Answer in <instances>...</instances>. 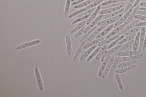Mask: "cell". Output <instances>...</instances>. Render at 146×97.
Here are the masks:
<instances>
[{
    "instance_id": "6da1fadb",
    "label": "cell",
    "mask_w": 146,
    "mask_h": 97,
    "mask_svg": "<svg viewBox=\"0 0 146 97\" xmlns=\"http://www.w3.org/2000/svg\"><path fill=\"white\" fill-rule=\"evenodd\" d=\"M104 1V0H96L92 3L84 8L75 11L70 14L68 16V18L70 19L72 18L87 10L95 7Z\"/></svg>"
},
{
    "instance_id": "7a4b0ae2",
    "label": "cell",
    "mask_w": 146,
    "mask_h": 97,
    "mask_svg": "<svg viewBox=\"0 0 146 97\" xmlns=\"http://www.w3.org/2000/svg\"><path fill=\"white\" fill-rule=\"evenodd\" d=\"M124 14V13L122 12L116 16L100 21L97 25L98 26H101L113 24L118 21L123 15Z\"/></svg>"
},
{
    "instance_id": "3957f363",
    "label": "cell",
    "mask_w": 146,
    "mask_h": 97,
    "mask_svg": "<svg viewBox=\"0 0 146 97\" xmlns=\"http://www.w3.org/2000/svg\"><path fill=\"white\" fill-rule=\"evenodd\" d=\"M35 72L39 89L40 91L42 92L44 90V86L39 69L37 66L35 67Z\"/></svg>"
},
{
    "instance_id": "277c9868",
    "label": "cell",
    "mask_w": 146,
    "mask_h": 97,
    "mask_svg": "<svg viewBox=\"0 0 146 97\" xmlns=\"http://www.w3.org/2000/svg\"><path fill=\"white\" fill-rule=\"evenodd\" d=\"M41 42L40 39H36L27 42L18 46L16 48L17 50H20L24 49L27 47L37 45Z\"/></svg>"
},
{
    "instance_id": "5b68a950",
    "label": "cell",
    "mask_w": 146,
    "mask_h": 97,
    "mask_svg": "<svg viewBox=\"0 0 146 97\" xmlns=\"http://www.w3.org/2000/svg\"><path fill=\"white\" fill-rule=\"evenodd\" d=\"M108 26L107 25L101 26L97 29L95 30L87 38L86 40V43H88L92 41L101 32Z\"/></svg>"
},
{
    "instance_id": "8992f818",
    "label": "cell",
    "mask_w": 146,
    "mask_h": 97,
    "mask_svg": "<svg viewBox=\"0 0 146 97\" xmlns=\"http://www.w3.org/2000/svg\"><path fill=\"white\" fill-rule=\"evenodd\" d=\"M125 5V3H123V4L115 7L103 9L100 11L98 14L100 15H104L110 13L121 9L123 8Z\"/></svg>"
},
{
    "instance_id": "52a82bcc",
    "label": "cell",
    "mask_w": 146,
    "mask_h": 97,
    "mask_svg": "<svg viewBox=\"0 0 146 97\" xmlns=\"http://www.w3.org/2000/svg\"><path fill=\"white\" fill-rule=\"evenodd\" d=\"M133 10V8L131 7L130 8L123 16L114 24L113 27V28H116L124 22L127 19L131 12Z\"/></svg>"
},
{
    "instance_id": "ba28073f",
    "label": "cell",
    "mask_w": 146,
    "mask_h": 97,
    "mask_svg": "<svg viewBox=\"0 0 146 97\" xmlns=\"http://www.w3.org/2000/svg\"><path fill=\"white\" fill-rule=\"evenodd\" d=\"M140 20L139 19L135 20L131 24L123 29L117 34V35H120L125 34L128 31L133 28L135 27L137 24L140 22Z\"/></svg>"
},
{
    "instance_id": "9c48e42d",
    "label": "cell",
    "mask_w": 146,
    "mask_h": 97,
    "mask_svg": "<svg viewBox=\"0 0 146 97\" xmlns=\"http://www.w3.org/2000/svg\"><path fill=\"white\" fill-rule=\"evenodd\" d=\"M114 61V57L113 55L111 57L109 60L104 71L102 73L101 77L102 79L105 78L108 75L109 72L110 70L113 61Z\"/></svg>"
},
{
    "instance_id": "30bf717a",
    "label": "cell",
    "mask_w": 146,
    "mask_h": 97,
    "mask_svg": "<svg viewBox=\"0 0 146 97\" xmlns=\"http://www.w3.org/2000/svg\"><path fill=\"white\" fill-rule=\"evenodd\" d=\"M104 15H100L96 17L94 20L92 21L86 28L84 33L85 34L90 29L94 27L98 22L102 19Z\"/></svg>"
},
{
    "instance_id": "8fae6325",
    "label": "cell",
    "mask_w": 146,
    "mask_h": 97,
    "mask_svg": "<svg viewBox=\"0 0 146 97\" xmlns=\"http://www.w3.org/2000/svg\"><path fill=\"white\" fill-rule=\"evenodd\" d=\"M98 45L96 44L92 46L88 49L85 51L81 56L79 60V62L81 63L94 51L97 47Z\"/></svg>"
},
{
    "instance_id": "7c38bea8",
    "label": "cell",
    "mask_w": 146,
    "mask_h": 97,
    "mask_svg": "<svg viewBox=\"0 0 146 97\" xmlns=\"http://www.w3.org/2000/svg\"><path fill=\"white\" fill-rule=\"evenodd\" d=\"M111 57V55L106 57L103 61L98 73V76L99 78L101 77Z\"/></svg>"
},
{
    "instance_id": "4fadbf2b",
    "label": "cell",
    "mask_w": 146,
    "mask_h": 97,
    "mask_svg": "<svg viewBox=\"0 0 146 97\" xmlns=\"http://www.w3.org/2000/svg\"><path fill=\"white\" fill-rule=\"evenodd\" d=\"M105 36H104L100 38L91 41L90 42L87 43L84 45L82 47V49H85L90 47L94 46L103 40L105 38Z\"/></svg>"
},
{
    "instance_id": "5bb4252c",
    "label": "cell",
    "mask_w": 146,
    "mask_h": 97,
    "mask_svg": "<svg viewBox=\"0 0 146 97\" xmlns=\"http://www.w3.org/2000/svg\"><path fill=\"white\" fill-rule=\"evenodd\" d=\"M140 5L139 4L135 7V8L131 12L127 19L124 22V24H125V25L127 24L132 20L135 15L137 11H138L140 7Z\"/></svg>"
},
{
    "instance_id": "9a60e30c",
    "label": "cell",
    "mask_w": 146,
    "mask_h": 97,
    "mask_svg": "<svg viewBox=\"0 0 146 97\" xmlns=\"http://www.w3.org/2000/svg\"><path fill=\"white\" fill-rule=\"evenodd\" d=\"M139 53V51H133L117 52L115 54L119 56L127 57L136 55Z\"/></svg>"
},
{
    "instance_id": "2e32d148",
    "label": "cell",
    "mask_w": 146,
    "mask_h": 97,
    "mask_svg": "<svg viewBox=\"0 0 146 97\" xmlns=\"http://www.w3.org/2000/svg\"><path fill=\"white\" fill-rule=\"evenodd\" d=\"M108 46V45L106 44L104 45L94 60L93 62L94 65H96L98 62L102 55L107 49Z\"/></svg>"
},
{
    "instance_id": "e0dca14e",
    "label": "cell",
    "mask_w": 146,
    "mask_h": 97,
    "mask_svg": "<svg viewBox=\"0 0 146 97\" xmlns=\"http://www.w3.org/2000/svg\"><path fill=\"white\" fill-rule=\"evenodd\" d=\"M125 26L126 25L124 24L115 28L106 36V38H108L114 36L123 29Z\"/></svg>"
},
{
    "instance_id": "ac0fdd59",
    "label": "cell",
    "mask_w": 146,
    "mask_h": 97,
    "mask_svg": "<svg viewBox=\"0 0 146 97\" xmlns=\"http://www.w3.org/2000/svg\"><path fill=\"white\" fill-rule=\"evenodd\" d=\"M120 37L119 35H117L112 37L106 38L99 43L97 45L99 46L105 45L119 38Z\"/></svg>"
},
{
    "instance_id": "d6986e66",
    "label": "cell",
    "mask_w": 146,
    "mask_h": 97,
    "mask_svg": "<svg viewBox=\"0 0 146 97\" xmlns=\"http://www.w3.org/2000/svg\"><path fill=\"white\" fill-rule=\"evenodd\" d=\"M88 19L86 18L79 23L70 32V34H72L83 27L86 24Z\"/></svg>"
},
{
    "instance_id": "ffe728a7",
    "label": "cell",
    "mask_w": 146,
    "mask_h": 97,
    "mask_svg": "<svg viewBox=\"0 0 146 97\" xmlns=\"http://www.w3.org/2000/svg\"><path fill=\"white\" fill-rule=\"evenodd\" d=\"M124 8H122L118 11L106 14L104 15L102 19L105 20L116 16L122 13L124 11Z\"/></svg>"
},
{
    "instance_id": "44dd1931",
    "label": "cell",
    "mask_w": 146,
    "mask_h": 97,
    "mask_svg": "<svg viewBox=\"0 0 146 97\" xmlns=\"http://www.w3.org/2000/svg\"><path fill=\"white\" fill-rule=\"evenodd\" d=\"M120 58V57L119 56L116 58L114 60L108 75L109 78H110L113 75L117 67Z\"/></svg>"
},
{
    "instance_id": "7402d4cb",
    "label": "cell",
    "mask_w": 146,
    "mask_h": 97,
    "mask_svg": "<svg viewBox=\"0 0 146 97\" xmlns=\"http://www.w3.org/2000/svg\"><path fill=\"white\" fill-rule=\"evenodd\" d=\"M136 64H133L127 67L115 70V72L118 74L123 73L134 69L136 67Z\"/></svg>"
},
{
    "instance_id": "603a6c76",
    "label": "cell",
    "mask_w": 146,
    "mask_h": 97,
    "mask_svg": "<svg viewBox=\"0 0 146 97\" xmlns=\"http://www.w3.org/2000/svg\"><path fill=\"white\" fill-rule=\"evenodd\" d=\"M114 24L113 23L106 28L102 31L96 37V39H98L102 38L106 35L113 28Z\"/></svg>"
},
{
    "instance_id": "cb8c5ba5",
    "label": "cell",
    "mask_w": 146,
    "mask_h": 97,
    "mask_svg": "<svg viewBox=\"0 0 146 97\" xmlns=\"http://www.w3.org/2000/svg\"><path fill=\"white\" fill-rule=\"evenodd\" d=\"M101 6L100 5L96 8V10L92 14L90 15L89 18L88 19L86 23V25H88L96 18L101 9Z\"/></svg>"
},
{
    "instance_id": "d4e9b609",
    "label": "cell",
    "mask_w": 146,
    "mask_h": 97,
    "mask_svg": "<svg viewBox=\"0 0 146 97\" xmlns=\"http://www.w3.org/2000/svg\"><path fill=\"white\" fill-rule=\"evenodd\" d=\"M65 40L66 44L67 53L68 56H70L72 52V44L70 39L68 35H66Z\"/></svg>"
},
{
    "instance_id": "484cf974",
    "label": "cell",
    "mask_w": 146,
    "mask_h": 97,
    "mask_svg": "<svg viewBox=\"0 0 146 97\" xmlns=\"http://www.w3.org/2000/svg\"><path fill=\"white\" fill-rule=\"evenodd\" d=\"M86 41L85 40L83 42L81 43L80 45L77 48L72 59V61L73 62L76 61L78 59L79 55H80L82 49V47L84 45L86 44Z\"/></svg>"
},
{
    "instance_id": "4316f807",
    "label": "cell",
    "mask_w": 146,
    "mask_h": 97,
    "mask_svg": "<svg viewBox=\"0 0 146 97\" xmlns=\"http://www.w3.org/2000/svg\"><path fill=\"white\" fill-rule=\"evenodd\" d=\"M145 26L142 27L141 30L139 38V45L141 48L143 46L144 38L145 34Z\"/></svg>"
},
{
    "instance_id": "83f0119b",
    "label": "cell",
    "mask_w": 146,
    "mask_h": 97,
    "mask_svg": "<svg viewBox=\"0 0 146 97\" xmlns=\"http://www.w3.org/2000/svg\"><path fill=\"white\" fill-rule=\"evenodd\" d=\"M97 27H98V26H96L91 28L86 33L80 40L79 42L80 43H81L85 40H86L90 36L92 32L94 31Z\"/></svg>"
},
{
    "instance_id": "f1b7e54d",
    "label": "cell",
    "mask_w": 146,
    "mask_h": 97,
    "mask_svg": "<svg viewBox=\"0 0 146 97\" xmlns=\"http://www.w3.org/2000/svg\"><path fill=\"white\" fill-rule=\"evenodd\" d=\"M143 56V54L139 53L135 55L123 57L122 58V60L124 61H131L140 59Z\"/></svg>"
},
{
    "instance_id": "f546056e",
    "label": "cell",
    "mask_w": 146,
    "mask_h": 97,
    "mask_svg": "<svg viewBox=\"0 0 146 97\" xmlns=\"http://www.w3.org/2000/svg\"><path fill=\"white\" fill-rule=\"evenodd\" d=\"M138 61L137 59L129 61H128L118 65L117 66L116 68L117 69H119L127 67L136 63Z\"/></svg>"
},
{
    "instance_id": "4dcf8cb0",
    "label": "cell",
    "mask_w": 146,
    "mask_h": 97,
    "mask_svg": "<svg viewBox=\"0 0 146 97\" xmlns=\"http://www.w3.org/2000/svg\"><path fill=\"white\" fill-rule=\"evenodd\" d=\"M123 46V44H119L115 47L111 49L110 50L107 52V53L104 56V58L105 57H106L110 55H111L115 52V51H117Z\"/></svg>"
},
{
    "instance_id": "1f68e13d",
    "label": "cell",
    "mask_w": 146,
    "mask_h": 97,
    "mask_svg": "<svg viewBox=\"0 0 146 97\" xmlns=\"http://www.w3.org/2000/svg\"><path fill=\"white\" fill-rule=\"evenodd\" d=\"M140 32H139L137 34L133 44V51H137L138 49L140 36Z\"/></svg>"
},
{
    "instance_id": "d6a6232c",
    "label": "cell",
    "mask_w": 146,
    "mask_h": 97,
    "mask_svg": "<svg viewBox=\"0 0 146 97\" xmlns=\"http://www.w3.org/2000/svg\"><path fill=\"white\" fill-rule=\"evenodd\" d=\"M137 35L136 33H134L133 34L127 36L125 38L119 41L117 43V44H123L129 41L135 37Z\"/></svg>"
},
{
    "instance_id": "836d02e7",
    "label": "cell",
    "mask_w": 146,
    "mask_h": 97,
    "mask_svg": "<svg viewBox=\"0 0 146 97\" xmlns=\"http://www.w3.org/2000/svg\"><path fill=\"white\" fill-rule=\"evenodd\" d=\"M95 0H86L81 3L75 5L74 6V8L75 9H78L87 6L90 4Z\"/></svg>"
},
{
    "instance_id": "e575fe53",
    "label": "cell",
    "mask_w": 146,
    "mask_h": 97,
    "mask_svg": "<svg viewBox=\"0 0 146 97\" xmlns=\"http://www.w3.org/2000/svg\"><path fill=\"white\" fill-rule=\"evenodd\" d=\"M134 40L135 39H133L126 43V44L123 45V46L121 48L119 49L117 51V52H119L122 51L130 47L133 44Z\"/></svg>"
},
{
    "instance_id": "d590c367",
    "label": "cell",
    "mask_w": 146,
    "mask_h": 97,
    "mask_svg": "<svg viewBox=\"0 0 146 97\" xmlns=\"http://www.w3.org/2000/svg\"><path fill=\"white\" fill-rule=\"evenodd\" d=\"M71 4V0H66L64 11V16L65 17H66L68 14Z\"/></svg>"
},
{
    "instance_id": "8d00e7d4",
    "label": "cell",
    "mask_w": 146,
    "mask_h": 97,
    "mask_svg": "<svg viewBox=\"0 0 146 97\" xmlns=\"http://www.w3.org/2000/svg\"><path fill=\"white\" fill-rule=\"evenodd\" d=\"M142 27L141 26H138L132 28L125 33L124 35L125 36H127L134 34L141 30Z\"/></svg>"
},
{
    "instance_id": "74e56055",
    "label": "cell",
    "mask_w": 146,
    "mask_h": 97,
    "mask_svg": "<svg viewBox=\"0 0 146 97\" xmlns=\"http://www.w3.org/2000/svg\"><path fill=\"white\" fill-rule=\"evenodd\" d=\"M102 47V46H99L88 57L86 60V62H88L92 59L94 56L98 53Z\"/></svg>"
},
{
    "instance_id": "f35d334b",
    "label": "cell",
    "mask_w": 146,
    "mask_h": 97,
    "mask_svg": "<svg viewBox=\"0 0 146 97\" xmlns=\"http://www.w3.org/2000/svg\"><path fill=\"white\" fill-rule=\"evenodd\" d=\"M127 1V0H109L102 3L100 5L101 6H105L112 3H116L121 1Z\"/></svg>"
},
{
    "instance_id": "ab89813d",
    "label": "cell",
    "mask_w": 146,
    "mask_h": 97,
    "mask_svg": "<svg viewBox=\"0 0 146 97\" xmlns=\"http://www.w3.org/2000/svg\"><path fill=\"white\" fill-rule=\"evenodd\" d=\"M125 35H123L121 36L119 38L115 40L114 41L111 43L108 46L107 49H108L112 48L116 45L122 39L125 37Z\"/></svg>"
},
{
    "instance_id": "60d3db41",
    "label": "cell",
    "mask_w": 146,
    "mask_h": 97,
    "mask_svg": "<svg viewBox=\"0 0 146 97\" xmlns=\"http://www.w3.org/2000/svg\"><path fill=\"white\" fill-rule=\"evenodd\" d=\"M96 8L95 7L90 9L87 10L77 15L76 17L77 18H78L85 16L86 15L91 14L93 12L95 11Z\"/></svg>"
},
{
    "instance_id": "b9f144b4",
    "label": "cell",
    "mask_w": 146,
    "mask_h": 97,
    "mask_svg": "<svg viewBox=\"0 0 146 97\" xmlns=\"http://www.w3.org/2000/svg\"><path fill=\"white\" fill-rule=\"evenodd\" d=\"M123 1H121L116 3H112L105 6H102L101 9H105L109 8L115 7L119 6L123 3Z\"/></svg>"
},
{
    "instance_id": "7bdbcfd3",
    "label": "cell",
    "mask_w": 146,
    "mask_h": 97,
    "mask_svg": "<svg viewBox=\"0 0 146 97\" xmlns=\"http://www.w3.org/2000/svg\"><path fill=\"white\" fill-rule=\"evenodd\" d=\"M91 15V14H89L85 16H82L80 17L77 18L74 20L71 23L72 24H76L77 23L81 22L86 18H87L89 17Z\"/></svg>"
},
{
    "instance_id": "ee69618b",
    "label": "cell",
    "mask_w": 146,
    "mask_h": 97,
    "mask_svg": "<svg viewBox=\"0 0 146 97\" xmlns=\"http://www.w3.org/2000/svg\"><path fill=\"white\" fill-rule=\"evenodd\" d=\"M115 77L118 83L119 88L122 91L123 90V86L118 73H116L115 74Z\"/></svg>"
},
{
    "instance_id": "f6af8a7d",
    "label": "cell",
    "mask_w": 146,
    "mask_h": 97,
    "mask_svg": "<svg viewBox=\"0 0 146 97\" xmlns=\"http://www.w3.org/2000/svg\"><path fill=\"white\" fill-rule=\"evenodd\" d=\"M87 26V25H86L80 29L74 35V38H77L81 36L84 32V31Z\"/></svg>"
},
{
    "instance_id": "bcb514c9",
    "label": "cell",
    "mask_w": 146,
    "mask_h": 97,
    "mask_svg": "<svg viewBox=\"0 0 146 97\" xmlns=\"http://www.w3.org/2000/svg\"><path fill=\"white\" fill-rule=\"evenodd\" d=\"M135 0H129L124 11V13H127L134 4Z\"/></svg>"
},
{
    "instance_id": "7dc6e473",
    "label": "cell",
    "mask_w": 146,
    "mask_h": 97,
    "mask_svg": "<svg viewBox=\"0 0 146 97\" xmlns=\"http://www.w3.org/2000/svg\"><path fill=\"white\" fill-rule=\"evenodd\" d=\"M134 18L139 20L146 21V16H145L137 15L135 16Z\"/></svg>"
},
{
    "instance_id": "c3c4849f",
    "label": "cell",
    "mask_w": 146,
    "mask_h": 97,
    "mask_svg": "<svg viewBox=\"0 0 146 97\" xmlns=\"http://www.w3.org/2000/svg\"><path fill=\"white\" fill-rule=\"evenodd\" d=\"M86 0H77L71 3V5L72 6L76 5L79 4L80 3H82Z\"/></svg>"
},
{
    "instance_id": "681fc988",
    "label": "cell",
    "mask_w": 146,
    "mask_h": 97,
    "mask_svg": "<svg viewBox=\"0 0 146 97\" xmlns=\"http://www.w3.org/2000/svg\"><path fill=\"white\" fill-rule=\"evenodd\" d=\"M136 14L146 16V11L139 10L137 11Z\"/></svg>"
},
{
    "instance_id": "f907efd6",
    "label": "cell",
    "mask_w": 146,
    "mask_h": 97,
    "mask_svg": "<svg viewBox=\"0 0 146 97\" xmlns=\"http://www.w3.org/2000/svg\"><path fill=\"white\" fill-rule=\"evenodd\" d=\"M141 0H136L131 7L133 8L136 7L140 3Z\"/></svg>"
},
{
    "instance_id": "816d5d0a",
    "label": "cell",
    "mask_w": 146,
    "mask_h": 97,
    "mask_svg": "<svg viewBox=\"0 0 146 97\" xmlns=\"http://www.w3.org/2000/svg\"><path fill=\"white\" fill-rule=\"evenodd\" d=\"M145 25H146V21L139 22L135 26V27L144 26Z\"/></svg>"
},
{
    "instance_id": "f5cc1de1",
    "label": "cell",
    "mask_w": 146,
    "mask_h": 97,
    "mask_svg": "<svg viewBox=\"0 0 146 97\" xmlns=\"http://www.w3.org/2000/svg\"><path fill=\"white\" fill-rule=\"evenodd\" d=\"M146 48V33L145 34L144 40V44L143 46V47L142 49L143 50H145Z\"/></svg>"
},
{
    "instance_id": "db71d44e",
    "label": "cell",
    "mask_w": 146,
    "mask_h": 97,
    "mask_svg": "<svg viewBox=\"0 0 146 97\" xmlns=\"http://www.w3.org/2000/svg\"><path fill=\"white\" fill-rule=\"evenodd\" d=\"M140 6L146 7V2H141L139 4Z\"/></svg>"
},
{
    "instance_id": "11a10c76",
    "label": "cell",
    "mask_w": 146,
    "mask_h": 97,
    "mask_svg": "<svg viewBox=\"0 0 146 97\" xmlns=\"http://www.w3.org/2000/svg\"><path fill=\"white\" fill-rule=\"evenodd\" d=\"M139 10H143L146 11V7H141L139 8Z\"/></svg>"
},
{
    "instance_id": "9f6ffc18",
    "label": "cell",
    "mask_w": 146,
    "mask_h": 97,
    "mask_svg": "<svg viewBox=\"0 0 146 97\" xmlns=\"http://www.w3.org/2000/svg\"><path fill=\"white\" fill-rule=\"evenodd\" d=\"M77 0H71V2H74V1H75Z\"/></svg>"
},
{
    "instance_id": "6f0895ef",
    "label": "cell",
    "mask_w": 146,
    "mask_h": 97,
    "mask_svg": "<svg viewBox=\"0 0 146 97\" xmlns=\"http://www.w3.org/2000/svg\"><path fill=\"white\" fill-rule=\"evenodd\" d=\"M108 0H104V1H108Z\"/></svg>"
},
{
    "instance_id": "680465c9",
    "label": "cell",
    "mask_w": 146,
    "mask_h": 97,
    "mask_svg": "<svg viewBox=\"0 0 146 97\" xmlns=\"http://www.w3.org/2000/svg\"><path fill=\"white\" fill-rule=\"evenodd\" d=\"M32 1H33L34 0H32Z\"/></svg>"
}]
</instances>
